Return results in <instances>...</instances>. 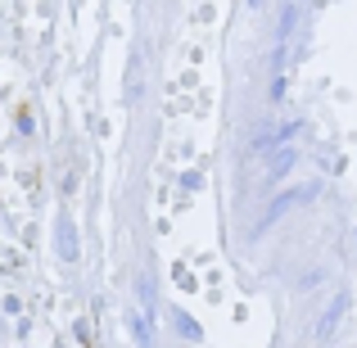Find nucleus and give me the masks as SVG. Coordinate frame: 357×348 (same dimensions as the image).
I'll return each instance as SVG.
<instances>
[{"instance_id":"obj_4","label":"nucleus","mask_w":357,"mask_h":348,"mask_svg":"<svg viewBox=\"0 0 357 348\" xmlns=\"http://www.w3.org/2000/svg\"><path fill=\"white\" fill-rule=\"evenodd\" d=\"M258 5H262V0H249V9H258Z\"/></svg>"},{"instance_id":"obj_1","label":"nucleus","mask_w":357,"mask_h":348,"mask_svg":"<svg viewBox=\"0 0 357 348\" xmlns=\"http://www.w3.org/2000/svg\"><path fill=\"white\" fill-rule=\"evenodd\" d=\"M317 190H321V186L312 181V186H298V190H285V195H276V199L267 204V218H262V227H271V222H276L280 213H289V209H298V204H307ZM262 227H258V231H262Z\"/></svg>"},{"instance_id":"obj_2","label":"nucleus","mask_w":357,"mask_h":348,"mask_svg":"<svg viewBox=\"0 0 357 348\" xmlns=\"http://www.w3.org/2000/svg\"><path fill=\"white\" fill-rule=\"evenodd\" d=\"M294 149H289V145H276V149H271V163H267V186H276L280 181V176H285L289 172V167H294Z\"/></svg>"},{"instance_id":"obj_3","label":"nucleus","mask_w":357,"mask_h":348,"mask_svg":"<svg viewBox=\"0 0 357 348\" xmlns=\"http://www.w3.org/2000/svg\"><path fill=\"white\" fill-rule=\"evenodd\" d=\"M176 326H181V335H185V340H199V326H195L190 317H176Z\"/></svg>"}]
</instances>
